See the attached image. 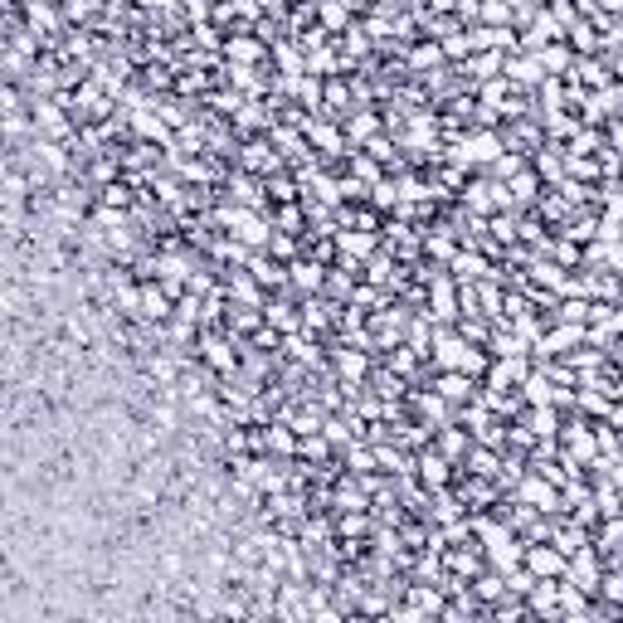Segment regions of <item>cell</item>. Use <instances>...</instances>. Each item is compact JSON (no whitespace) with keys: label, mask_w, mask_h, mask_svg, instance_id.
I'll return each instance as SVG.
<instances>
[{"label":"cell","mask_w":623,"mask_h":623,"mask_svg":"<svg viewBox=\"0 0 623 623\" xmlns=\"http://www.w3.org/2000/svg\"><path fill=\"white\" fill-rule=\"evenodd\" d=\"M507 497H516V502H526V507H536V512H560V487H550L546 477L536 473V468H531V473L521 477V482H516L512 492H507ZM565 516V512H560Z\"/></svg>","instance_id":"1"},{"label":"cell","mask_w":623,"mask_h":623,"mask_svg":"<svg viewBox=\"0 0 623 623\" xmlns=\"http://www.w3.org/2000/svg\"><path fill=\"white\" fill-rule=\"evenodd\" d=\"M536 580H560L565 575V565H570V555L560 546H550V541H526V560H521Z\"/></svg>","instance_id":"2"},{"label":"cell","mask_w":623,"mask_h":623,"mask_svg":"<svg viewBox=\"0 0 623 623\" xmlns=\"http://www.w3.org/2000/svg\"><path fill=\"white\" fill-rule=\"evenodd\" d=\"M414 468H419V477H424V487H429V492H443V487L458 477V463H448L434 443L414 453Z\"/></svg>","instance_id":"3"},{"label":"cell","mask_w":623,"mask_h":623,"mask_svg":"<svg viewBox=\"0 0 623 623\" xmlns=\"http://www.w3.org/2000/svg\"><path fill=\"white\" fill-rule=\"evenodd\" d=\"M288 288H293L297 297H312L327 288V263H317L312 254H302L288 263Z\"/></svg>","instance_id":"4"},{"label":"cell","mask_w":623,"mask_h":623,"mask_svg":"<svg viewBox=\"0 0 623 623\" xmlns=\"http://www.w3.org/2000/svg\"><path fill=\"white\" fill-rule=\"evenodd\" d=\"M502 78H512L516 88H526V93H531V88H541V83H546V64H541V54H526V49H521V54H507V69H502Z\"/></svg>","instance_id":"5"},{"label":"cell","mask_w":623,"mask_h":623,"mask_svg":"<svg viewBox=\"0 0 623 623\" xmlns=\"http://www.w3.org/2000/svg\"><path fill=\"white\" fill-rule=\"evenodd\" d=\"M341 127H346V142H351V147H366L370 137H380L385 117L375 108H351V112H341Z\"/></svg>","instance_id":"6"},{"label":"cell","mask_w":623,"mask_h":623,"mask_svg":"<svg viewBox=\"0 0 623 623\" xmlns=\"http://www.w3.org/2000/svg\"><path fill=\"white\" fill-rule=\"evenodd\" d=\"M434 390H439L448 404H468L482 390V380H473L468 370H434Z\"/></svg>","instance_id":"7"},{"label":"cell","mask_w":623,"mask_h":623,"mask_svg":"<svg viewBox=\"0 0 623 623\" xmlns=\"http://www.w3.org/2000/svg\"><path fill=\"white\" fill-rule=\"evenodd\" d=\"M521 424H526L536 439H560L565 409H555V404H526V409H521Z\"/></svg>","instance_id":"8"},{"label":"cell","mask_w":623,"mask_h":623,"mask_svg":"<svg viewBox=\"0 0 623 623\" xmlns=\"http://www.w3.org/2000/svg\"><path fill=\"white\" fill-rule=\"evenodd\" d=\"M448 273H453V283H482V278H492V263H487V254L482 249H458L453 254V263H448Z\"/></svg>","instance_id":"9"},{"label":"cell","mask_w":623,"mask_h":623,"mask_svg":"<svg viewBox=\"0 0 623 623\" xmlns=\"http://www.w3.org/2000/svg\"><path fill=\"white\" fill-rule=\"evenodd\" d=\"M473 443H477V439L468 434V429H463V424H458V419H453V424H443L439 434H434V448H439V453L448 458V463H463Z\"/></svg>","instance_id":"10"},{"label":"cell","mask_w":623,"mask_h":623,"mask_svg":"<svg viewBox=\"0 0 623 623\" xmlns=\"http://www.w3.org/2000/svg\"><path fill=\"white\" fill-rule=\"evenodd\" d=\"M575 59H580V54H575V49H570L565 39H555V44H546V49H541V64H546V78H565L570 69H575Z\"/></svg>","instance_id":"11"},{"label":"cell","mask_w":623,"mask_h":623,"mask_svg":"<svg viewBox=\"0 0 623 623\" xmlns=\"http://www.w3.org/2000/svg\"><path fill=\"white\" fill-rule=\"evenodd\" d=\"M366 278H370V283H390V293H395V288H404V283H400V263H395V254H390V258H385V254H370Z\"/></svg>","instance_id":"12"},{"label":"cell","mask_w":623,"mask_h":623,"mask_svg":"<svg viewBox=\"0 0 623 623\" xmlns=\"http://www.w3.org/2000/svg\"><path fill=\"white\" fill-rule=\"evenodd\" d=\"M224 54L239 59V64H263V44H254L249 35H229L224 39Z\"/></svg>","instance_id":"13"},{"label":"cell","mask_w":623,"mask_h":623,"mask_svg":"<svg viewBox=\"0 0 623 623\" xmlns=\"http://www.w3.org/2000/svg\"><path fill=\"white\" fill-rule=\"evenodd\" d=\"M453 327H458L463 341H473V346H487V341H492V322H487V317H458Z\"/></svg>","instance_id":"14"},{"label":"cell","mask_w":623,"mask_h":623,"mask_svg":"<svg viewBox=\"0 0 623 623\" xmlns=\"http://www.w3.org/2000/svg\"><path fill=\"white\" fill-rule=\"evenodd\" d=\"M370 468H380V463H375V448H370V443H351V448H346V473L361 477V473H370Z\"/></svg>","instance_id":"15"},{"label":"cell","mask_w":623,"mask_h":623,"mask_svg":"<svg viewBox=\"0 0 623 623\" xmlns=\"http://www.w3.org/2000/svg\"><path fill=\"white\" fill-rule=\"evenodd\" d=\"M404 64H409V69H434V64H443V44H419V49H409Z\"/></svg>","instance_id":"16"},{"label":"cell","mask_w":623,"mask_h":623,"mask_svg":"<svg viewBox=\"0 0 623 623\" xmlns=\"http://www.w3.org/2000/svg\"><path fill=\"white\" fill-rule=\"evenodd\" d=\"M463 0H434V10H458Z\"/></svg>","instance_id":"17"},{"label":"cell","mask_w":623,"mask_h":623,"mask_svg":"<svg viewBox=\"0 0 623 623\" xmlns=\"http://www.w3.org/2000/svg\"><path fill=\"white\" fill-rule=\"evenodd\" d=\"M609 419H614V424L623 429V400H614V414H609Z\"/></svg>","instance_id":"18"}]
</instances>
